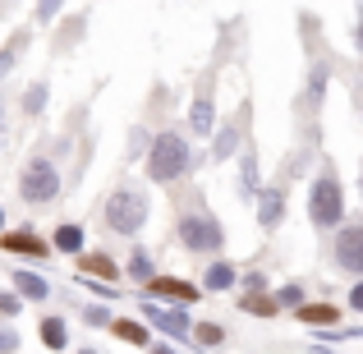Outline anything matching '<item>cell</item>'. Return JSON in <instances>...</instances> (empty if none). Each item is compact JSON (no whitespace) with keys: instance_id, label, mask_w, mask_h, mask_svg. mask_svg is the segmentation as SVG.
Here are the masks:
<instances>
[{"instance_id":"6da1fadb","label":"cell","mask_w":363,"mask_h":354,"mask_svg":"<svg viewBox=\"0 0 363 354\" xmlns=\"http://www.w3.org/2000/svg\"><path fill=\"white\" fill-rule=\"evenodd\" d=\"M308 221H313V231H336V226H345V184H340L331 161H322V170L308 184Z\"/></svg>"},{"instance_id":"7a4b0ae2","label":"cell","mask_w":363,"mask_h":354,"mask_svg":"<svg viewBox=\"0 0 363 354\" xmlns=\"http://www.w3.org/2000/svg\"><path fill=\"white\" fill-rule=\"evenodd\" d=\"M194 166V148L184 133H157L147 148V179L152 184H175L184 170Z\"/></svg>"},{"instance_id":"3957f363","label":"cell","mask_w":363,"mask_h":354,"mask_svg":"<svg viewBox=\"0 0 363 354\" xmlns=\"http://www.w3.org/2000/svg\"><path fill=\"white\" fill-rule=\"evenodd\" d=\"M143 226H147V194L143 189H116V194L106 198V231L116 235H138Z\"/></svg>"},{"instance_id":"277c9868","label":"cell","mask_w":363,"mask_h":354,"mask_svg":"<svg viewBox=\"0 0 363 354\" xmlns=\"http://www.w3.org/2000/svg\"><path fill=\"white\" fill-rule=\"evenodd\" d=\"M179 244L189 248V253H221L225 248V226L216 221L212 212H184L179 216Z\"/></svg>"},{"instance_id":"5b68a950","label":"cell","mask_w":363,"mask_h":354,"mask_svg":"<svg viewBox=\"0 0 363 354\" xmlns=\"http://www.w3.org/2000/svg\"><path fill=\"white\" fill-rule=\"evenodd\" d=\"M18 198H23L28 207L55 203V198H60V170H55V161H46V157L28 161L23 175H18Z\"/></svg>"},{"instance_id":"8992f818","label":"cell","mask_w":363,"mask_h":354,"mask_svg":"<svg viewBox=\"0 0 363 354\" xmlns=\"http://www.w3.org/2000/svg\"><path fill=\"white\" fill-rule=\"evenodd\" d=\"M331 262L350 276H363V221L336 226V244H331Z\"/></svg>"},{"instance_id":"52a82bcc","label":"cell","mask_w":363,"mask_h":354,"mask_svg":"<svg viewBox=\"0 0 363 354\" xmlns=\"http://www.w3.org/2000/svg\"><path fill=\"white\" fill-rule=\"evenodd\" d=\"M143 290H147V299H170L175 309L203 299V290H198V285H189V281H179V276H152Z\"/></svg>"},{"instance_id":"ba28073f","label":"cell","mask_w":363,"mask_h":354,"mask_svg":"<svg viewBox=\"0 0 363 354\" xmlns=\"http://www.w3.org/2000/svg\"><path fill=\"white\" fill-rule=\"evenodd\" d=\"M0 253H18V258H46L51 244H46L37 231H0Z\"/></svg>"},{"instance_id":"9c48e42d","label":"cell","mask_w":363,"mask_h":354,"mask_svg":"<svg viewBox=\"0 0 363 354\" xmlns=\"http://www.w3.org/2000/svg\"><path fill=\"white\" fill-rule=\"evenodd\" d=\"M143 313H147L152 327H161L166 336H175V341H189V336H194V327H189V313H179V309H157L152 299H143Z\"/></svg>"},{"instance_id":"30bf717a","label":"cell","mask_w":363,"mask_h":354,"mask_svg":"<svg viewBox=\"0 0 363 354\" xmlns=\"http://www.w3.org/2000/svg\"><path fill=\"white\" fill-rule=\"evenodd\" d=\"M281 221H285V184L257 189V226H262V231H276Z\"/></svg>"},{"instance_id":"8fae6325","label":"cell","mask_w":363,"mask_h":354,"mask_svg":"<svg viewBox=\"0 0 363 354\" xmlns=\"http://www.w3.org/2000/svg\"><path fill=\"white\" fill-rule=\"evenodd\" d=\"M216 124V106H212V83H203L194 97V106H189V133H198V138H207Z\"/></svg>"},{"instance_id":"7c38bea8","label":"cell","mask_w":363,"mask_h":354,"mask_svg":"<svg viewBox=\"0 0 363 354\" xmlns=\"http://www.w3.org/2000/svg\"><path fill=\"white\" fill-rule=\"evenodd\" d=\"M79 276H88V281H120V267L111 262L106 253H79Z\"/></svg>"},{"instance_id":"4fadbf2b","label":"cell","mask_w":363,"mask_h":354,"mask_svg":"<svg viewBox=\"0 0 363 354\" xmlns=\"http://www.w3.org/2000/svg\"><path fill=\"white\" fill-rule=\"evenodd\" d=\"M294 313H299L303 327H336V322H340V309H336V304H299Z\"/></svg>"},{"instance_id":"5bb4252c","label":"cell","mask_w":363,"mask_h":354,"mask_svg":"<svg viewBox=\"0 0 363 354\" xmlns=\"http://www.w3.org/2000/svg\"><path fill=\"white\" fill-rule=\"evenodd\" d=\"M9 285H14L23 299H46V294H51V281H46V276H37V272H23V267L9 276Z\"/></svg>"},{"instance_id":"9a60e30c","label":"cell","mask_w":363,"mask_h":354,"mask_svg":"<svg viewBox=\"0 0 363 354\" xmlns=\"http://www.w3.org/2000/svg\"><path fill=\"white\" fill-rule=\"evenodd\" d=\"M203 285L212 294H221V290H235V285H240V272H235L230 262H212L207 267V276H203Z\"/></svg>"},{"instance_id":"2e32d148","label":"cell","mask_w":363,"mask_h":354,"mask_svg":"<svg viewBox=\"0 0 363 354\" xmlns=\"http://www.w3.org/2000/svg\"><path fill=\"white\" fill-rule=\"evenodd\" d=\"M51 248H55V253H74V258H79V253H83V226L65 221L60 231L51 235Z\"/></svg>"},{"instance_id":"e0dca14e","label":"cell","mask_w":363,"mask_h":354,"mask_svg":"<svg viewBox=\"0 0 363 354\" xmlns=\"http://www.w3.org/2000/svg\"><path fill=\"white\" fill-rule=\"evenodd\" d=\"M240 124H244V116L240 120H225V129L216 133V148H212L216 161H225V157H235V152H240Z\"/></svg>"},{"instance_id":"ac0fdd59","label":"cell","mask_w":363,"mask_h":354,"mask_svg":"<svg viewBox=\"0 0 363 354\" xmlns=\"http://www.w3.org/2000/svg\"><path fill=\"white\" fill-rule=\"evenodd\" d=\"M111 331H116L120 341H129V345H152V331L133 318H111Z\"/></svg>"},{"instance_id":"d6986e66","label":"cell","mask_w":363,"mask_h":354,"mask_svg":"<svg viewBox=\"0 0 363 354\" xmlns=\"http://www.w3.org/2000/svg\"><path fill=\"white\" fill-rule=\"evenodd\" d=\"M240 304H244V313H253V318H272V313L281 309V304H276V294H267V290H248Z\"/></svg>"},{"instance_id":"ffe728a7","label":"cell","mask_w":363,"mask_h":354,"mask_svg":"<svg viewBox=\"0 0 363 354\" xmlns=\"http://www.w3.org/2000/svg\"><path fill=\"white\" fill-rule=\"evenodd\" d=\"M42 345L46 350H65L69 345V331H65L60 318H42Z\"/></svg>"},{"instance_id":"44dd1931","label":"cell","mask_w":363,"mask_h":354,"mask_svg":"<svg viewBox=\"0 0 363 354\" xmlns=\"http://www.w3.org/2000/svg\"><path fill=\"white\" fill-rule=\"evenodd\" d=\"M129 276H133L138 285H147L152 276H157V267H152V253H147V248H133V258H129Z\"/></svg>"},{"instance_id":"7402d4cb","label":"cell","mask_w":363,"mask_h":354,"mask_svg":"<svg viewBox=\"0 0 363 354\" xmlns=\"http://www.w3.org/2000/svg\"><path fill=\"white\" fill-rule=\"evenodd\" d=\"M23 46H28V33H18L14 42H9L5 51H0V83H5L9 74H14V65H18V55H23Z\"/></svg>"},{"instance_id":"603a6c76","label":"cell","mask_w":363,"mask_h":354,"mask_svg":"<svg viewBox=\"0 0 363 354\" xmlns=\"http://www.w3.org/2000/svg\"><path fill=\"white\" fill-rule=\"evenodd\" d=\"M240 194H244V198H253V194H257V157H253V148H244V166H240Z\"/></svg>"},{"instance_id":"cb8c5ba5","label":"cell","mask_w":363,"mask_h":354,"mask_svg":"<svg viewBox=\"0 0 363 354\" xmlns=\"http://www.w3.org/2000/svg\"><path fill=\"white\" fill-rule=\"evenodd\" d=\"M322 88H327V70L322 65H313V74H308V106H322Z\"/></svg>"},{"instance_id":"d4e9b609","label":"cell","mask_w":363,"mask_h":354,"mask_svg":"<svg viewBox=\"0 0 363 354\" xmlns=\"http://www.w3.org/2000/svg\"><path fill=\"white\" fill-rule=\"evenodd\" d=\"M42 106H46V83H33L23 97V116H42Z\"/></svg>"},{"instance_id":"484cf974","label":"cell","mask_w":363,"mask_h":354,"mask_svg":"<svg viewBox=\"0 0 363 354\" xmlns=\"http://www.w3.org/2000/svg\"><path fill=\"white\" fill-rule=\"evenodd\" d=\"M194 336H198V345H221V341H225V331L216 327V322H198V327H194Z\"/></svg>"},{"instance_id":"4316f807","label":"cell","mask_w":363,"mask_h":354,"mask_svg":"<svg viewBox=\"0 0 363 354\" xmlns=\"http://www.w3.org/2000/svg\"><path fill=\"white\" fill-rule=\"evenodd\" d=\"M276 304H281V309H299L303 304V285H281V290H276Z\"/></svg>"},{"instance_id":"83f0119b","label":"cell","mask_w":363,"mask_h":354,"mask_svg":"<svg viewBox=\"0 0 363 354\" xmlns=\"http://www.w3.org/2000/svg\"><path fill=\"white\" fill-rule=\"evenodd\" d=\"M18 309H23V294H9V290H0V318H14Z\"/></svg>"},{"instance_id":"f1b7e54d","label":"cell","mask_w":363,"mask_h":354,"mask_svg":"<svg viewBox=\"0 0 363 354\" xmlns=\"http://www.w3.org/2000/svg\"><path fill=\"white\" fill-rule=\"evenodd\" d=\"M83 322H92V327H111V313L101 309V304H92V309H83Z\"/></svg>"},{"instance_id":"f546056e","label":"cell","mask_w":363,"mask_h":354,"mask_svg":"<svg viewBox=\"0 0 363 354\" xmlns=\"http://www.w3.org/2000/svg\"><path fill=\"white\" fill-rule=\"evenodd\" d=\"M18 350V331L14 327H0V354H14Z\"/></svg>"},{"instance_id":"4dcf8cb0","label":"cell","mask_w":363,"mask_h":354,"mask_svg":"<svg viewBox=\"0 0 363 354\" xmlns=\"http://www.w3.org/2000/svg\"><path fill=\"white\" fill-rule=\"evenodd\" d=\"M60 5H65V0H37V18H42V23H51Z\"/></svg>"},{"instance_id":"1f68e13d","label":"cell","mask_w":363,"mask_h":354,"mask_svg":"<svg viewBox=\"0 0 363 354\" xmlns=\"http://www.w3.org/2000/svg\"><path fill=\"white\" fill-rule=\"evenodd\" d=\"M350 309L363 313V281H354V290H350Z\"/></svg>"},{"instance_id":"d6a6232c","label":"cell","mask_w":363,"mask_h":354,"mask_svg":"<svg viewBox=\"0 0 363 354\" xmlns=\"http://www.w3.org/2000/svg\"><path fill=\"white\" fill-rule=\"evenodd\" d=\"M354 46H359V55H363V5H359V28H354Z\"/></svg>"},{"instance_id":"836d02e7","label":"cell","mask_w":363,"mask_h":354,"mask_svg":"<svg viewBox=\"0 0 363 354\" xmlns=\"http://www.w3.org/2000/svg\"><path fill=\"white\" fill-rule=\"evenodd\" d=\"M5 133H9V124H5V101H0V148H5Z\"/></svg>"},{"instance_id":"e575fe53","label":"cell","mask_w":363,"mask_h":354,"mask_svg":"<svg viewBox=\"0 0 363 354\" xmlns=\"http://www.w3.org/2000/svg\"><path fill=\"white\" fill-rule=\"evenodd\" d=\"M152 354H175V350H170V345H152Z\"/></svg>"},{"instance_id":"d590c367","label":"cell","mask_w":363,"mask_h":354,"mask_svg":"<svg viewBox=\"0 0 363 354\" xmlns=\"http://www.w3.org/2000/svg\"><path fill=\"white\" fill-rule=\"evenodd\" d=\"M0 231H5V212H0Z\"/></svg>"},{"instance_id":"8d00e7d4","label":"cell","mask_w":363,"mask_h":354,"mask_svg":"<svg viewBox=\"0 0 363 354\" xmlns=\"http://www.w3.org/2000/svg\"><path fill=\"white\" fill-rule=\"evenodd\" d=\"M79 354H97V350H79Z\"/></svg>"},{"instance_id":"74e56055","label":"cell","mask_w":363,"mask_h":354,"mask_svg":"<svg viewBox=\"0 0 363 354\" xmlns=\"http://www.w3.org/2000/svg\"><path fill=\"white\" fill-rule=\"evenodd\" d=\"M359 189H363V179H359Z\"/></svg>"}]
</instances>
